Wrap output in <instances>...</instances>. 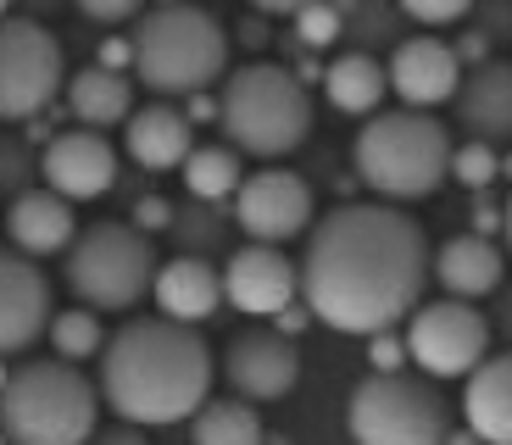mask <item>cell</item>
<instances>
[{"label": "cell", "instance_id": "obj_24", "mask_svg": "<svg viewBox=\"0 0 512 445\" xmlns=\"http://www.w3.org/2000/svg\"><path fill=\"white\" fill-rule=\"evenodd\" d=\"M323 95H329L334 112L346 117H379V101L390 95V73L368 51H340L323 67Z\"/></svg>", "mask_w": 512, "mask_h": 445}, {"label": "cell", "instance_id": "obj_26", "mask_svg": "<svg viewBox=\"0 0 512 445\" xmlns=\"http://www.w3.org/2000/svg\"><path fill=\"white\" fill-rule=\"evenodd\" d=\"M268 429H262V412L240 395L229 401H206L190 418V445H262Z\"/></svg>", "mask_w": 512, "mask_h": 445}, {"label": "cell", "instance_id": "obj_25", "mask_svg": "<svg viewBox=\"0 0 512 445\" xmlns=\"http://www.w3.org/2000/svg\"><path fill=\"white\" fill-rule=\"evenodd\" d=\"M179 173H184L190 201H201V206L234 201L240 184H245V167H240V151H234V145H195L190 162H184Z\"/></svg>", "mask_w": 512, "mask_h": 445}, {"label": "cell", "instance_id": "obj_44", "mask_svg": "<svg viewBox=\"0 0 512 445\" xmlns=\"http://www.w3.org/2000/svg\"><path fill=\"white\" fill-rule=\"evenodd\" d=\"M0 445H12V440H0Z\"/></svg>", "mask_w": 512, "mask_h": 445}, {"label": "cell", "instance_id": "obj_15", "mask_svg": "<svg viewBox=\"0 0 512 445\" xmlns=\"http://www.w3.org/2000/svg\"><path fill=\"white\" fill-rule=\"evenodd\" d=\"M39 178L45 190H56L62 201H95L117 184V151L106 134H90V128H67V134H51L45 151H39Z\"/></svg>", "mask_w": 512, "mask_h": 445}, {"label": "cell", "instance_id": "obj_13", "mask_svg": "<svg viewBox=\"0 0 512 445\" xmlns=\"http://www.w3.org/2000/svg\"><path fill=\"white\" fill-rule=\"evenodd\" d=\"M384 73H390V95H401L407 112H429V106L457 101L462 56H457V45H446L440 34H412V39H396Z\"/></svg>", "mask_w": 512, "mask_h": 445}, {"label": "cell", "instance_id": "obj_17", "mask_svg": "<svg viewBox=\"0 0 512 445\" xmlns=\"http://www.w3.org/2000/svg\"><path fill=\"white\" fill-rule=\"evenodd\" d=\"M156 306H162L167 323H184V329H201L212 312L223 306V267H212L206 256H173V262L156 267Z\"/></svg>", "mask_w": 512, "mask_h": 445}, {"label": "cell", "instance_id": "obj_12", "mask_svg": "<svg viewBox=\"0 0 512 445\" xmlns=\"http://www.w3.org/2000/svg\"><path fill=\"white\" fill-rule=\"evenodd\" d=\"M301 295V262L279 251V245H251L245 240L240 251L223 262V301L245 318H273L279 323L284 312Z\"/></svg>", "mask_w": 512, "mask_h": 445}, {"label": "cell", "instance_id": "obj_38", "mask_svg": "<svg viewBox=\"0 0 512 445\" xmlns=\"http://www.w3.org/2000/svg\"><path fill=\"white\" fill-rule=\"evenodd\" d=\"M307 323H312V312H307V306H290V312L279 318V334H284V340H295V334L307 329Z\"/></svg>", "mask_w": 512, "mask_h": 445}, {"label": "cell", "instance_id": "obj_30", "mask_svg": "<svg viewBox=\"0 0 512 445\" xmlns=\"http://www.w3.org/2000/svg\"><path fill=\"white\" fill-rule=\"evenodd\" d=\"M401 17H407V23H418L423 34H435V28L468 23V17H474V6H468V0H407V6H401Z\"/></svg>", "mask_w": 512, "mask_h": 445}, {"label": "cell", "instance_id": "obj_7", "mask_svg": "<svg viewBox=\"0 0 512 445\" xmlns=\"http://www.w3.org/2000/svg\"><path fill=\"white\" fill-rule=\"evenodd\" d=\"M156 245L134 223H90L67 251L62 279L90 312H128L156 290Z\"/></svg>", "mask_w": 512, "mask_h": 445}, {"label": "cell", "instance_id": "obj_11", "mask_svg": "<svg viewBox=\"0 0 512 445\" xmlns=\"http://www.w3.org/2000/svg\"><path fill=\"white\" fill-rule=\"evenodd\" d=\"M234 223L245 229L251 245H290L295 234H312V223H318L312 184L290 167L245 173L240 195H234Z\"/></svg>", "mask_w": 512, "mask_h": 445}, {"label": "cell", "instance_id": "obj_2", "mask_svg": "<svg viewBox=\"0 0 512 445\" xmlns=\"http://www.w3.org/2000/svg\"><path fill=\"white\" fill-rule=\"evenodd\" d=\"M212 345L201 329L167 318H128L101 351V401L117 412V423L134 429H167L190 423L212 401Z\"/></svg>", "mask_w": 512, "mask_h": 445}, {"label": "cell", "instance_id": "obj_3", "mask_svg": "<svg viewBox=\"0 0 512 445\" xmlns=\"http://www.w3.org/2000/svg\"><path fill=\"white\" fill-rule=\"evenodd\" d=\"M451 156H457V145H451L446 123L429 112H407V106L368 117L357 145H351L357 178L384 206L429 201L451 178Z\"/></svg>", "mask_w": 512, "mask_h": 445}, {"label": "cell", "instance_id": "obj_4", "mask_svg": "<svg viewBox=\"0 0 512 445\" xmlns=\"http://www.w3.org/2000/svg\"><path fill=\"white\" fill-rule=\"evenodd\" d=\"M101 429V384L62 356H28L0 390V434L12 445H90Z\"/></svg>", "mask_w": 512, "mask_h": 445}, {"label": "cell", "instance_id": "obj_32", "mask_svg": "<svg viewBox=\"0 0 512 445\" xmlns=\"http://www.w3.org/2000/svg\"><path fill=\"white\" fill-rule=\"evenodd\" d=\"M401 362H407V340H396V334H379V340H368V368H373V373H407Z\"/></svg>", "mask_w": 512, "mask_h": 445}, {"label": "cell", "instance_id": "obj_8", "mask_svg": "<svg viewBox=\"0 0 512 445\" xmlns=\"http://www.w3.org/2000/svg\"><path fill=\"white\" fill-rule=\"evenodd\" d=\"M346 423L357 445H446L451 401L423 373H368L351 390Z\"/></svg>", "mask_w": 512, "mask_h": 445}, {"label": "cell", "instance_id": "obj_40", "mask_svg": "<svg viewBox=\"0 0 512 445\" xmlns=\"http://www.w3.org/2000/svg\"><path fill=\"white\" fill-rule=\"evenodd\" d=\"M501 245H507V256H512V195L501 201Z\"/></svg>", "mask_w": 512, "mask_h": 445}, {"label": "cell", "instance_id": "obj_9", "mask_svg": "<svg viewBox=\"0 0 512 445\" xmlns=\"http://www.w3.org/2000/svg\"><path fill=\"white\" fill-rule=\"evenodd\" d=\"M407 362L423 379H474L490 362V318L468 301H423L407 318Z\"/></svg>", "mask_w": 512, "mask_h": 445}, {"label": "cell", "instance_id": "obj_28", "mask_svg": "<svg viewBox=\"0 0 512 445\" xmlns=\"http://www.w3.org/2000/svg\"><path fill=\"white\" fill-rule=\"evenodd\" d=\"M290 28L301 51H334V39H346V12L340 6H295Z\"/></svg>", "mask_w": 512, "mask_h": 445}, {"label": "cell", "instance_id": "obj_36", "mask_svg": "<svg viewBox=\"0 0 512 445\" xmlns=\"http://www.w3.org/2000/svg\"><path fill=\"white\" fill-rule=\"evenodd\" d=\"M90 445H151V440H145V429H134V423H112V429H95Z\"/></svg>", "mask_w": 512, "mask_h": 445}, {"label": "cell", "instance_id": "obj_21", "mask_svg": "<svg viewBox=\"0 0 512 445\" xmlns=\"http://www.w3.org/2000/svg\"><path fill=\"white\" fill-rule=\"evenodd\" d=\"M457 117L468 123L474 140H512V62H496L490 56L485 67L462 78L457 89Z\"/></svg>", "mask_w": 512, "mask_h": 445}, {"label": "cell", "instance_id": "obj_18", "mask_svg": "<svg viewBox=\"0 0 512 445\" xmlns=\"http://www.w3.org/2000/svg\"><path fill=\"white\" fill-rule=\"evenodd\" d=\"M6 234H12V251H23L28 262L73 251V240H78L73 201H62L56 190H23L6 206Z\"/></svg>", "mask_w": 512, "mask_h": 445}, {"label": "cell", "instance_id": "obj_34", "mask_svg": "<svg viewBox=\"0 0 512 445\" xmlns=\"http://www.w3.org/2000/svg\"><path fill=\"white\" fill-rule=\"evenodd\" d=\"M84 17L90 23H140V6L134 0H84Z\"/></svg>", "mask_w": 512, "mask_h": 445}, {"label": "cell", "instance_id": "obj_42", "mask_svg": "<svg viewBox=\"0 0 512 445\" xmlns=\"http://www.w3.org/2000/svg\"><path fill=\"white\" fill-rule=\"evenodd\" d=\"M262 445H290V440H284V434H268V440H262Z\"/></svg>", "mask_w": 512, "mask_h": 445}, {"label": "cell", "instance_id": "obj_22", "mask_svg": "<svg viewBox=\"0 0 512 445\" xmlns=\"http://www.w3.org/2000/svg\"><path fill=\"white\" fill-rule=\"evenodd\" d=\"M462 418L479 445H512V351L490 356L485 368L468 379Z\"/></svg>", "mask_w": 512, "mask_h": 445}, {"label": "cell", "instance_id": "obj_37", "mask_svg": "<svg viewBox=\"0 0 512 445\" xmlns=\"http://www.w3.org/2000/svg\"><path fill=\"white\" fill-rule=\"evenodd\" d=\"M468 234H479V240H490V234H501V206L479 201V206H474V229H468Z\"/></svg>", "mask_w": 512, "mask_h": 445}, {"label": "cell", "instance_id": "obj_5", "mask_svg": "<svg viewBox=\"0 0 512 445\" xmlns=\"http://www.w3.org/2000/svg\"><path fill=\"white\" fill-rule=\"evenodd\" d=\"M218 123L229 145L256 162H279V156L301 151L312 134V95L307 84L279 62H251L229 73L218 95Z\"/></svg>", "mask_w": 512, "mask_h": 445}, {"label": "cell", "instance_id": "obj_1", "mask_svg": "<svg viewBox=\"0 0 512 445\" xmlns=\"http://www.w3.org/2000/svg\"><path fill=\"white\" fill-rule=\"evenodd\" d=\"M429 262V240L401 206L346 201L307 234L301 306L334 334L379 340L423 306Z\"/></svg>", "mask_w": 512, "mask_h": 445}, {"label": "cell", "instance_id": "obj_16", "mask_svg": "<svg viewBox=\"0 0 512 445\" xmlns=\"http://www.w3.org/2000/svg\"><path fill=\"white\" fill-rule=\"evenodd\" d=\"M51 279L23 251L0 245V356L28 351L39 334H51Z\"/></svg>", "mask_w": 512, "mask_h": 445}, {"label": "cell", "instance_id": "obj_41", "mask_svg": "<svg viewBox=\"0 0 512 445\" xmlns=\"http://www.w3.org/2000/svg\"><path fill=\"white\" fill-rule=\"evenodd\" d=\"M446 445H479V440H474V434H468V429H462V434H451Z\"/></svg>", "mask_w": 512, "mask_h": 445}, {"label": "cell", "instance_id": "obj_33", "mask_svg": "<svg viewBox=\"0 0 512 445\" xmlns=\"http://www.w3.org/2000/svg\"><path fill=\"white\" fill-rule=\"evenodd\" d=\"M28 173H34V167H28V156L6 145V151H0V190H6V195L17 201V195L28 190Z\"/></svg>", "mask_w": 512, "mask_h": 445}, {"label": "cell", "instance_id": "obj_39", "mask_svg": "<svg viewBox=\"0 0 512 445\" xmlns=\"http://www.w3.org/2000/svg\"><path fill=\"white\" fill-rule=\"evenodd\" d=\"M195 123V117H218V101H206V95H190V112H184Z\"/></svg>", "mask_w": 512, "mask_h": 445}, {"label": "cell", "instance_id": "obj_27", "mask_svg": "<svg viewBox=\"0 0 512 445\" xmlns=\"http://www.w3.org/2000/svg\"><path fill=\"white\" fill-rule=\"evenodd\" d=\"M51 351L62 356V362H90V356L106 351V329L101 318H95L90 306H73V312H56L51 318Z\"/></svg>", "mask_w": 512, "mask_h": 445}, {"label": "cell", "instance_id": "obj_29", "mask_svg": "<svg viewBox=\"0 0 512 445\" xmlns=\"http://www.w3.org/2000/svg\"><path fill=\"white\" fill-rule=\"evenodd\" d=\"M451 178H457L462 190H490V184L501 178V156H496V145H485V140L457 145V156H451Z\"/></svg>", "mask_w": 512, "mask_h": 445}, {"label": "cell", "instance_id": "obj_35", "mask_svg": "<svg viewBox=\"0 0 512 445\" xmlns=\"http://www.w3.org/2000/svg\"><path fill=\"white\" fill-rule=\"evenodd\" d=\"M95 67H106V73L134 67V45H128V39H101V62H95Z\"/></svg>", "mask_w": 512, "mask_h": 445}, {"label": "cell", "instance_id": "obj_31", "mask_svg": "<svg viewBox=\"0 0 512 445\" xmlns=\"http://www.w3.org/2000/svg\"><path fill=\"white\" fill-rule=\"evenodd\" d=\"M173 223H179V212H173L162 195H145V201L134 206V229H140L145 240H151V234H162V229H173Z\"/></svg>", "mask_w": 512, "mask_h": 445}, {"label": "cell", "instance_id": "obj_6", "mask_svg": "<svg viewBox=\"0 0 512 445\" xmlns=\"http://www.w3.org/2000/svg\"><path fill=\"white\" fill-rule=\"evenodd\" d=\"M134 78L156 95H201L229 67V34L201 6H151L134 34Z\"/></svg>", "mask_w": 512, "mask_h": 445}, {"label": "cell", "instance_id": "obj_10", "mask_svg": "<svg viewBox=\"0 0 512 445\" xmlns=\"http://www.w3.org/2000/svg\"><path fill=\"white\" fill-rule=\"evenodd\" d=\"M62 89V39L34 17L0 23V123H28Z\"/></svg>", "mask_w": 512, "mask_h": 445}, {"label": "cell", "instance_id": "obj_23", "mask_svg": "<svg viewBox=\"0 0 512 445\" xmlns=\"http://www.w3.org/2000/svg\"><path fill=\"white\" fill-rule=\"evenodd\" d=\"M67 112L78 117V128H90V134H101V128L123 123L140 112L134 106V84H128V73H106V67H84V73L67 78Z\"/></svg>", "mask_w": 512, "mask_h": 445}, {"label": "cell", "instance_id": "obj_43", "mask_svg": "<svg viewBox=\"0 0 512 445\" xmlns=\"http://www.w3.org/2000/svg\"><path fill=\"white\" fill-rule=\"evenodd\" d=\"M6 17H12V12H6V6H0V23H6Z\"/></svg>", "mask_w": 512, "mask_h": 445}, {"label": "cell", "instance_id": "obj_14", "mask_svg": "<svg viewBox=\"0 0 512 445\" xmlns=\"http://www.w3.org/2000/svg\"><path fill=\"white\" fill-rule=\"evenodd\" d=\"M223 379L240 401H279L301 384V356L295 340H284L279 329H240L223 351Z\"/></svg>", "mask_w": 512, "mask_h": 445}, {"label": "cell", "instance_id": "obj_20", "mask_svg": "<svg viewBox=\"0 0 512 445\" xmlns=\"http://www.w3.org/2000/svg\"><path fill=\"white\" fill-rule=\"evenodd\" d=\"M128 156L145 167V173H167V167H184L195 151V128L179 106L167 101H151L128 117V134H123Z\"/></svg>", "mask_w": 512, "mask_h": 445}, {"label": "cell", "instance_id": "obj_19", "mask_svg": "<svg viewBox=\"0 0 512 445\" xmlns=\"http://www.w3.org/2000/svg\"><path fill=\"white\" fill-rule=\"evenodd\" d=\"M429 273L440 279L446 301H468V306H474L479 295L501 290V273H507V251H501L496 240H479V234H457V240H446V245L435 251Z\"/></svg>", "mask_w": 512, "mask_h": 445}]
</instances>
